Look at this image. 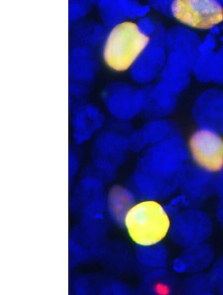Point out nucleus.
Here are the masks:
<instances>
[{
	"label": "nucleus",
	"instance_id": "1",
	"mask_svg": "<svg viewBox=\"0 0 223 295\" xmlns=\"http://www.w3.org/2000/svg\"><path fill=\"white\" fill-rule=\"evenodd\" d=\"M189 156L186 142L174 134L149 147L137 162L132 176V189L141 200L163 201L179 189Z\"/></svg>",
	"mask_w": 223,
	"mask_h": 295
},
{
	"label": "nucleus",
	"instance_id": "2",
	"mask_svg": "<svg viewBox=\"0 0 223 295\" xmlns=\"http://www.w3.org/2000/svg\"><path fill=\"white\" fill-rule=\"evenodd\" d=\"M136 21L126 20L111 27L104 38L102 56L107 66L117 73L129 72L150 42Z\"/></svg>",
	"mask_w": 223,
	"mask_h": 295
},
{
	"label": "nucleus",
	"instance_id": "3",
	"mask_svg": "<svg viewBox=\"0 0 223 295\" xmlns=\"http://www.w3.org/2000/svg\"><path fill=\"white\" fill-rule=\"evenodd\" d=\"M170 220L159 201L140 200L128 213L124 228L136 245H151L168 235Z\"/></svg>",
	"mask_w": 223,
	"mask_h": 295
},
{
	"label": "nucleus",
	"instance_id": "4",
	"mask_svg": "<svg viewBox=\"0 0 223 295\" xmlns=\"http://www.w3.org/2000/svg\"><path fill=\"white\" fill-rule=\"evenodd\" d=\"M213 229L211 216L206 211L191 206L171 217L168 235L175 244L186 249L207 242Z\"/></svg>",
	"mask_w": 223,
	"mask_h": 295
},
{
	"label": "nucleus",
	"instance_id": "5",
	"mask_svg": "<svg viewBox=\"0 0 223 295\" xmlns=\"http://www.w3.org/2000/svg\"><path fill=\"white\" fill-rule=\"evenodd\" d=\"M101 221H80L69 239L70 267L103 257L108 249L106 230Z\"/></svg>",
	"mask_w": 223,
	"mask_h": 295
},
{
	"label": "nucleus",
	"instance_id": "6",
	"mask_svg": "<svg viewBox=\"0 0 223 295\" xmlns=\"http://www.w3.org/2000/svg\"><path fill=\"white\" fill-rule=\"evenodd\" d=\"M107 192L102 179L92 174L84 175L72 189L71 213L80 221L102 222L106 213Z\"/></svg>",
	"mask_w": 223,
	"mask_h": 295
},
{
	"label": "nucleus",
	"instance_id": "7",
	"mask_svg": "<svg viewBox=\"0 0 223 295\" xmlns=\"http://www.w3.org/2000/svg\"><path fill=\"white\" fill-rule=\"evenodd\" d=\"M169 16L192 31H212L223 23V1L171 0Z\"/></svg>",
	"mask_w": 223,
	"mask_h": 295
},
{
	"label": "nucleus",
	"instance_id": "8",
	"mask_svg": "<svg viewBox=\"0 0 223 295\" xmlns=\"http://www.w3.org/2000/svg\"><path fill=\"white\" fill-rule=\"evenodd\" d=\"M186 145L193 165L213 175L223 171V134L208 127L197 126Z\"/></svg>",
	"mask_w": 223,
	"mask_h": 295
},
{
	"label": "nucleus",
	"instance_id": "9",
	"mask_svg": "<svg viewBox=\"0 0 223 295\" xmlns=\"http://www.w3.org/2000/svg\"><path fill=\"white\" fill-rule=\"evenodd\" d=\"M127 134L116 129L101 131L95 137L91 150L93 167L108 176L113 174L130 153Z\"/></svg>",
	"mask_w": 223,
	"mask_h": 295
},
{
	"label": "nucleus",
	"instance_id": "10",
	"mask_svg": "<svg viewBox=\"0 0 223 295\" xmlns=\"http://www.w3.org/2000/svg\"><path fill=\"white\" fill-rule=\"evenodd\" d=\"M166 31L160 25L148 46L129 71L133 83L147 86L156 82L167 63Z\"/></svg>",
	"mask_w": 223,
	"mask_h": 295
},
{
	"label": "nucleus",
	"instance_id": "11",
	"mask_svg": "<svg viewBox=\"0 0 223 295\" xmlns=\"http://www.w3.org/2000/svg\"><path fill=\"white\" fill-rule=\"evenodd\" d=\"M145 88L120 81L114 84L106 99L108 111L116 122L128 123L144 113Z\"/></svg>",
	"mask_w": 223,
	"mask_h": 295
},
{
	"label": "nucleus",
	"instance_id": "12",
	"mask_svg": "<svg viewBox=\"0 0 223 295\" xmlns=\"http://www.w3.org/2000/svg\"><path fill=\"white\" fill-rule=\"evenodd\" d=\"M200 42L193 31L181 26L166 31V66L189 74L199 55Z\"/></svg>",
	"mask_w": 223,
	"mask_h": 295
},
{
	"label": "nucleus",
	"instance_id": "13",
	"mask_svg": "<svg viewBox=\"0 0 223 295\" xmlns=\"http://www.w3.org/2000/svg\"><path fill=\"white\" fill-rule=\"evenodd\" d=\"M192 115L198 126L223 134V92L210 90L202 93L195 101Z\"/></svg>",
	"mask_w": 223,
	"mask_h": 295
},
{
	"label": "nucleus",
	"instance_id": "14",
	"mask_svg": "<svg viewBox=\"0 0 223 295\" xmlns=\"http://www.w3.org/2000/svg\"><path fill=\"white\" fill-rule=\"evenodd\" d=\"M194 165H187L181 177L179 189L191 204L202 202L215 193V178Z\"/></svg>",
	"mask_w": 223,
	"mask_h": 295
},
{
	"label": "nucleus",
	"instance_id": "15",
	"mask_svg": "<svg viewBox=\"0 0 223 295\" xmlns=\"http://www.w3.org/2000/svg\"><path fill=\"white\" fill-rule=\"evenodd\" d=\"M137 198L132 188L121 184L113 185L107 192L106 212L117 227L124 228L126 217Z\"/></svg>",
	"mask_w": 223,
	"mask_h": 295
},
{
	"label": "nucleus",
	"instance_id": "16",
	"mask_svg": "<svg viewBox=\"0 0 223 295\" xmlns=\"http://www.w3.org/2000/svg\"><path fill=\"white\" fill-rule=\"evenodd\" d=\"M104 115L97 108L87 107L78 111L71 120L72 137L76 144L82 145L101 131L105 124Z\"/></svg>",
	"mask_w": 223,
	"mask_h": 295
},
{
	"label": "nucleus",
	"instance_id": "17",
	"mask_svg": "<svg viewBox=\"0 0 223 295\" xmlns=\"http://www.w3.org/2000/svg\"><path fill=\"white\" fill-rule=\"evenodd\" d=\"M145 88L146 104L144 112L150 117H167L175 110L177 94L159 80Z\"/></svg>",
	"mask_w": 223,
	"mask_h": 295
},
{
	"label": "nucleus",
	"instance_id": "18",
	"mask_svg": "<svg viewBox=\"0 0 223 295\" xmlns=\"http://www.w3.org/2000/svg\"><path fill=\"white\" fill-rule=\"evenodd\" d=\"M185 272L191 274L203 272L211 267L214 261V251L208 242L186 249L180 257Z\"/></svg>",
	"mask_w": 223,
	"mask_h": 295
},
{
	"label": "nucleus",
	"instance_id": "19",
	"mask_svg": "<svg viewBox=\"0 0 223 295\" xmlns=\"http://www.w3.org/2000/svg\"><path fill=\"white\" fill-rule=\"evenodd\" d=\"M176 288V281L165 267L151 270L145 275L141 284L143 293L153 295L172 293Z\"/></svg>",
	"mask_w": 223,
	"mask_h": 295
},
{
	"label": "nucleus",
	"instance_id": "20",
	"mask_svg": "<svg viewBox=\"0 0 223 295\" xmlns=\"http://www.w3.org/2000/svg\"><path fill=\"white\" fill-rule=\"evenodd\" d=\"M134 252L137 262L151 270L164 267L169 257L168 249L162 241L147 246L136 245Z\"/></svg>",
	"mask_w": 223,
	"mask_h": 295
},
{
	"label": "nucleus",
	"instance_id": "21",
	"mask_svg": "<svg viewBox=\"0 0 223 295\" xmlns=\"http://www.w3.org/2000/svg\"><path fill=\"white\" fill-rule=\"evenodd\" d=\"M141 128L149 147L160 143L175 134L166 117H152Z\"/></svg>",
	"mask_w": 223,
	"mask_h": 295
},
{
	"label": "nucleus",
	"instance_id": "22",
	"mask_svg": "<svg viewBox=\"0 0 223 295\" xmlns=\"http://www.w3.org/2000/svg\"><path fill=\"white\" fill-rule=\"evenodd\" d=\"M215 287L209 275H204L203 272L191 274L184 282L182 290L187 294H200V292L211 291Z\"/></svg>",
	"mask_w": 223,
	"mask_h": 295
},
{
	"label": "nucleus",
	"instance_id": "23",
	"mask_svg": "<svg viewBox=\"0 0 223 295\" xmlns=\"http://www.w3.org/2000/svg\"><path fill=\"white\" fill-rule=\"evenodd\" d=\"M120 5L126 20L136 21L148 15L151 10L149 3L135 0H120Z\"/></svg>",
	"mask_w": 223,
	"mask_h": 295
},
{
	"label": "nucleus",
	"instance_id": "24",
	"mask_svg": "<svg viewBox=\"0 0 223 295\" xmlns=\"http://www.w3.org/2000/svg\"><path fill=\"white\" fill-rule=\"evenodd\" d=\"M127 139L130 152L142 153L149 147L141 128L130 131Z\"/></svg>",
	"mask_w": 223,
	"mask_h": 295
},
{
	"label": "nucleus",
	"instance_id": "25",
	"mask_svg": "<svg viewBox=\"0 0 223 295\" xmlns=\"http://www.w3.org/2000/svg\"><path fill=\"white\" fill-rule=\"evenodd\" d=\"M99 294L123 295L131 293V290L125 283L117 280H109L103 283L100 287Z\"/></svg>",
	"mask_w": 223,
	"mask_h": 295
},
{
	"label": "nucleus",
	"instance_id": "26",
	"mask_svg": "<svg viewBox=\"0 0 223 295\" xmlns=\"http://www.w3.org/2000/svg\"><path fill=\"white\" fill-rule=\"evenodd\" d=\"M136 22L140 31L150 38L156 33L160 26L148 15L138 20Z\"/></svg>",
	"mask_w": 223,
	"mask_h": 295
},
{
	"label": "nucleus",
	"instance_id": "27",
	"mask_svg": "<svg viewBox=\"0 0 223 295\" xmlns=\"http://www.w3.org/2000/svg\"><path fill=\"white\" fill-rule=\"evenodd\" d=\"M209 274L215 287L223 289V256L214 261Z\"/></svg>",
	"mask_w": 223,
	"mask_h": 295
},
{
	"label": "nucleus",
	"instance_id": "28",
	"mask_svg": "<svg viewBox=\"0 0 223 295\" xmlns=\"http://www.w3.org/2000/svg\"><path fill=\"white\" fill-rule=\"evenodd\" d=\"M73 289L75 294H88L91 291L89 280L84 276L78 277L73 282Z\"/></svg>",
	"mask_w": 223,
	"mask_h": 295
},
{
	"label": "nucleus",
	"instance_id": "29",
	"mask_svg": "<svg viewBox=\"0 0 223 295\" xmlns=\"http://www.w3.org/2000/svg\"><path fill=\"white\" fill-rule=\"evenodd\" d=\"M79 160L73 150L69 151V183L73 182L79 168Z\"/></svg>",
	"mask_w": 223,
	"mask_h": 295
},
{
	"label": "nucleus",
	"instance_id": "30",
	"mask_svg": "<svg viewBox=\"0 0 223 295\" xmlns=\"http://www.w3.org/2000/svg\"><path fill=\"white\" fill-rule=\"evenodd\" d=\"M171 0H154L149 2L151 9L169 16Z\"/></svg>",
	"mask_w": 223,
	"mask_h": 295
},
{
	"label": "nucleus",
	"instance_id": "31",
	"mask_svg": "<svg viewBox=\"0 0 223 295\" xmlns=\"http://www.w3.org/2000/svg\"><path fill=\"white\" fill-rule=\"evenodd\" d=\"M216 218L218 223L223 229V196L220 197L216 210Z\"/></svg>",
	"mask_w": 223,
	"mask_h": 295
}]
</instances>
